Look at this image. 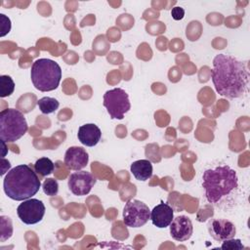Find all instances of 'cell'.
<instances>
[{
    "mask_svg": "<svg viewBox=\"0 0 250 250\" xmlns=\"http://www.w3.org/2000/svg\"><path fill=\"white\" fill-rule=\"evenodd\" d=\"M42 188H43V191L45 194H47L49 196H54L59 191V184H58L57 180H55L53 178H48L43 182Z\"/></svg>",
    "mask_w": 250,
    "mask_h": 250,
    "instance_id": "20",
    "label": "cell"
},
{
    "mask_svg": "<svg viewBox=\"0 0 250 250\" xmlns=\"http://www.w3.org/2000/svg\"><path fill=\"white\" fill-rule=\"evenodd\" d=\"M37 105L42 113L50 114L55 112L59 108L60 103L55 98L43 97L37 102Z\"/></svg>",
    "mask_w": 250,
    "mask_h": 250,
    "instance_id": "17",
    "label": "cell"
},
{
    "mask_svg": "<svg viewBox=\"0 0 250 250\" xmlns=\"http://www.w3.org/2000/svg\"><path fill=\"white\" fill-rule=\"evenodd\" d=\"M208 231L210 235L217 241H224L232 238L236 233L235 226L225 219H214L208 224Z\"/></svg>",
    "mask_w": 250,
    "mask_h": 250,
    "instance_id": "10",
    "label": "cell"
},
{
    "mask_svg": "<svg viewBox=\"0 0 250 250\" xmlns=\"http://www.w3.org/2000/svg\"><path fill=\"white\" fill-rule=\"evenodd\" d=\"M1 144H2V158L5 156V154H6V143L4 142V141H2L1 140Z\"/></svg>",
    "mask_w": 250,
    "mask_h": 250,
    "instance_id": "24",
    "label": "cell"
},
{
    "mask_svg": "<svg viewBox=\"0 0 250 250\" xmlns=\"http://www.w3.org/2000/svg\"><path fill=\"white\" fill-rule=\"evenodd\" d=\"M41 182L34 169L29 165L21 164L8 171L3 181L6 195L16 201H23L35 195Z\"/></svg>",
    "mask_w": 250,
    "mask_h": 250,
    "instance_id": "2",
    "label": "cell"
},
{
    "mask_svg": "<svg viewBox=\"0 0 250 250\" xmlns=\"http://www.w3.org/2000/svg\"><path fill=\"white\" fill-rule=\"evenodd\" d=\"M63 161L67 169L80 171L88 164L89 155L81 146H70L64 153Z\"/></svg>",
    "mask_w": 250,
    "mask_h": 250,
    "instance_id": "11",
    "label": "cell"
},
{
    "mask_svg": "<svg viewBox=\"0 0 250 250\" xmlns=\"http://www.w3.org/2000/svg\"><path fill=\"white\" fill-rule=\"evenodd\" d=\"M192 231V223L187 216H178L170 224V234L177 241L182 242L189 239Z\"/></svg>",
    "mask_w": 250,
    "mask_h": 250,
    "instance_id": "12",
    "label": "cell"
},
{
    "mask_svg": "<svg viewBox=\"0 0 250 250\" xmlns=\"http://www.w3.org/2000/svg\"><path fill=\"white\" fill-rule=\"evenodd\" d=\"M96 182V178L90 172L80 170L69 176L67 185L69 190L74 195L83 196L91 191Z\"/></svg>",
    "mask_w": 250,
    "mask_h": 250,
    "instance_id": "9",
    "label": "cell"
},
{
    "mask_svg": "<svg viewBox=\"0 0 250 250\" xmlns=\"http://www.w3.org/2000/svg\"><path fill=\"white\" fill-rule=\"evenodd\" d=\"M9 219L10 218L6 216L0 217V241L1 242H4L5 240L9 239L13 234V226L10 225L8 228H6Z\"/></svg>",
    "mask_w": 250,
    "mask_h": 250,
    "instance_id": "19",
    "label": "cell"
},
{
    "mask_svg": "<svg viewBox=\"0 0 250 250\" xmlns=\"http://www.w3.org/2000/svg\"><path fill=\"white\" fill-rule=\"evenodd\" d=\"M0 21H1V24H0L1 33H0V36L3 37L6 34H8L10 32V30H11V21L4 14H0Z\"/></svg>",
    "mask_w": 250,
    "mask_h": 250,
    "instance_id": "22",
    "label": "cell"
},
{
    "mask_svg": "<svg viewBox=\"0 0 250 250\" xmlns=\"http://www.w3.org/2000/svg\"><path fill=\"white\" fill-rule=\"evenodd\" d=\"M173 219H174L173 208L169 204L164 203L163 201L157 204L150 212V220L152 224L159 229H164L170 226Z\"/></svg>",
    "mask_w": 250,
    "mask_h": 250,
    "instance_id": "13",
    "label": "cell"
},
{
    "mask_svg": "<svg viewBox=\"0 0 250 250\" xmlns=\"http://www.w3.org/2000/svg\"><path fill=\"white\" fill-rule=\"evenodd\" d=\"M28 130L24 115L16 108L3 109L0 112V139L5 143H14Z\"/></svg>",
    "mask_w": 250,
    "mask_h": 250,
    "instance_id": "5",
    "label": "cell"
},
{
    "mask_svg": "<svg viewBox=\"0 0 250 250\" xmlns=\"http://www.w3.org/2000/svg\"><path fill=\"white\" fill-rule=\"evenodd\" d=\"M33 86L41 92L56 90L62 79V68L58 62L50 59H38L30 70Z\"/></svg>",
    "mask_w": 250,
    "mask_h": 250,
    "instance_id": "4",
    "label": "cell"
},
{
    "mask_svg": "<svg viewBox=\"0 0 250 250\" xmlns=\"http://www.w3.org/2000/svg\"><path fill=\"white\" fill-rule=\"evenodd\" d=\"M149 219L150 210L146 203L138 199H131L127 201L123 209V222L127 227H143Z\"/></svg>",
    "mask_w": 250,
    "mask_h": 250,
    "instance_id": "7",
    "label": "cell"
},
{
    "mask_svg": "<svg viewBox=\"0 0 250 250\" xmlns=\"http://www.w3.org/2000/svg\"><path fill=\"white\" fill-rule=\"evenodd\" d=\"M202 187L204 188L207 201L217 204L237 188L238 178L235 170L229 166H217L204 171L202 175Z\"/></svg>",
    "mask_w": 250,
    "mask_h": 250,
    "instance_id": "3",
    "label": "cell"
},
{
    "mask_svg": "<svg viewBox=\"0 0 250 250\" xmlns=\"http://www.w3.org/2000/svg\"><path fill=\"white\" fill-rule=\"evenodd\" d=\"M104 106L111 119H123L124 114L131 108L129 96L121 88L108 90L104 95Z\"/></svg>",
    "mask_w": 250,
    "mask_h": 250,
    "instance_id": "6",
    "label": "cell"
},
{
    "mask_svg": "<svg viewBox=\"0 0 250 250\" xmlns=\"http://www.w3.org/2000/svg\"><path fill=\"white\" fill-rule=\"evenodd\" d=\"M131 173L139 181H146L152 176V164L147 159L134 161L130 167Z\"/></svg>",
    "mask_w": 250,
    "mask_h": 250,
    "instance_id": "15",
    "label": "cell"
},
{
    "mask_svg": "<svg viewBox=\"0 0 250 250\" xmlns=\"http://www.w3.org/2000/svg\"><path fill=\"white\" fill-rule=\"evenodd\" d=\"M101 137H102L101 129L93 123H88L78 128L77 138L79 142L86 146H96L100 142Z\"/></svg>",
    "mask_w": 250,
    "mask_h": 250,
    "instance_id": "14",
    "label": "cell"
},
{
    "mask_svg": "<svg viewBox=\"0 0 250 250\" xmlns=\"http://www.w3.org/2000/svg\"><path fill=\"white\" fill-rule=\"evenodd\" d=\"M44 203L36 198L23 200L17 208V214L20 220L25 225H35L42 221L45 215Z\"/></svg>",
    "mask_w": 250,
    "mask_h": 250,
    "instance_id": "8",
    "label": "cell"
},
{
    "mask_svg": "<svg viewBox=\"0 0 250 250\" xmlns=\"http://www.w3.org/2000/svg\"><path fill=\"white\" fill-rule=\"evenodd\" d=\"M171 16L172 18L175 20V21H180L184 18L185 16V10L182 8V7H174L172 8V11H171Z\"/></svg>",
    "mask_w": 250,
    "mask_h": 250,
    "instance_id": "23",
    "label": "cell"
},
{
    "mask_svg": "<svg viewBox=\"0 0 250 250\" xmlns=\"http://www.w3.org/2000/svg\"><path fill=\"white\" fill-rule=\"evenodd\" d=\"M15 91V82L9 75L0 76V97L5 98L11 96Z\"/></svg>",
    "mask_w": 250,
    "mask_h": 250,
    "instance_id": "18",
    "label": "cell"
},
{
    "mask_svg": "<svg viewBox=\"0 0 250 250\" xmlns=\"http://www.w3.org/2000/svg\"><path fill=\"white\" fill-rule=\"evenodd\" d=\"M33 169L41 177H46L54 172L55 164L53 163V161L50 158L41 157L36 160V162L34 163Z\"/></svg>",
    "mask_w": 250,
    "mask_h": 250,
    "instance_id": "16",
    "label": "cell"
},
{
    "mask_svg": "<svg viewBox=\"0 0 250 250\" xmlns=\"http://www.w3.org/2000/svg\"><path fill=\"white\" fill-rule=\"evenodd\" d=\"M211 78L216 91L225 98H243L249 92L247 64L231 56L219 54L214 58Z\"/></svg>",
    "mask_w": 250,
    "mask_h": 250,
    "instance_id": "1",
    "label": "cell"
},
{
    "mask_svg": "<svg viewBox=\"0 0 250 250\" xmlns=\"http://www.w3.org/2000/svg\"><path fill=\"white\" fill-rule=\"evenodd\" d=\"M222 242H223L222 245H221L222 249L235 250V249H243L244 248L241 240L240 239H234L233 237L226 239V240H224Z\"/></svg>",
    "mask_w": 250,
    "mask_h": 250,
    "instance_id": "21",
    "label": "cell"
}]
</instances>
